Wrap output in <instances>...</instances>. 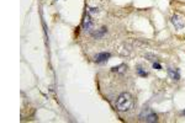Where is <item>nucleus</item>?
<instances>
[{
    "mask_svg": "<svg viewBox=\"0 0 185 123\" xmlns=\"http://www.w3.org/2000/svg\"><path fill=\"white\" fill-rule=\"evenodd\" d=\"M105 33H106V27H101L100 30L96 31V32L94 33V37H95V38H100V37L104 36Z\"/></svg>",
    "mask_w": 185,
    "mask_h": 123,
    "instance_id": "obj_7",
    "label": "nucleus"
},
{
    "mask_svg": "<svg viewBox=\"0 0 185 123\" xmlns=\"http://www.w3.org/2000/svg\"><path fill=\"white\" fill-rule=\"evenodd\" d=\"M110 57H111L110 53H108V52H103V53H98V54L94 57V59H95L96 63H105Z\"/></svg>",
    "mask_w": 185,
    "mask_h": 123,
    "instance_id": "obj_5",
    "label": "nucleus"
},
{
    "mask_svg": "<svg viewBox=\"0 0 185 123\" xmlns=\"http://www.w3.org/2000/svg\"><path fill=\"white\" fill-rule=\"evenodd\" d=\"M153 68H154V69H158V70H160V69H162V65H160L158 62H154V63H153Z\"/></svg>",
    "mask_w": 185,
    "mask_h": 123,
    "instance_id": "obj_11",
    "label": "nucleus"
},
{
    "mask_svg": "<svg viewBox=\"0 0 185 123\" xmlns=\"http://www.w3.org/2000/svg\"><path fill=\"white\" fill-rule=\"evenodd\" d=\"M140 118H141V121H145V122H157L158 121V116L150 108H145L142 111V113L140 115Z\"/></svg>",
    "mask_w": 185,
    "mask_h": 123,
    "instance_id": "obj_2",
    "label": "nucleus"
},
{
    "mask_svg": "<svg viewBox=\"0 0 185 123\" xmlns=\"http://www.w3.org/2000/svg\"><path fill=\"white\" fill-rule=\"evenodd\" d=\"M146 58H148V61H150V62H157V58L154 57V56H152V54H146Z\"/></svg>",
    "mask_w": 185,
    "mask_h": 123,
    "instance_id": "obj_10",
    "label": "nucleus"
},
{
    "mask_svg": "<svg viewBox=\"0 0 185 123\" xmlns=\"http://www.w3.org/2000/svg\"><path fill=\"white\" fill-rule=\"evenodd\" d=\"M172 24L174 25V27H175L177 30H183L185 27L184 17L180 16V15H178V14H175V15L172 16Z\"/></svg>",
    "mask_w": 185,
    "mask_h": 123,
    "instance_id": "obj_3",
    "label": "nucleus"
},
{
    "mask_svg": "<svg viewBox=\"0 0 185 123\" xmlns=\"http://www.w3.org/2000/svg\"><path fill=\"white\" fill-rule=\"evenodd\" d=\"M99 12V9L98 7H89V10H88V14L91 16V15H96Z\"/></svg>",
    "mask_w": 185,
    "mask_h": 123,
    "instance_id": "obj_8",
    "label": "nucleus"
},
{
    "mask_svg": "<svg viewBox=\"0 0 185 123\" xmlns=\"http://www.w3.org/2000/svg\"><path fill=\"white\" fill-rule=\"evenodd\" d=\"M184 115H185V111H184Z\"/></svg>",
    "mask_w": 185,
    "mask_h": 123,
    "instance_id": "obj_12",
    "label": "nucleus"
},
{
    "mask_svg": "<svg viewBox=\"0 0 185 123\" xmlns=\"http://www.w3.org/2000/svg\"><path fill=\"white\" fill-rule=\"evenodd\" d=\"M133 107V97L130 92H122L116 100V108L120 112H127Z\"/></svg>",
    "mask_w": 185,
    "mask_h": 123,
    "instance_id": "obj_1",
    "label": "nucleus"
},
{
    "mask_svg": "<svg viewBox=\"0 0 185 123\" xmlns=\"http://www.w3.org/2000/svg\"><path fill=\"white\" fill-rule=\"evenodd\" d=\"M81 27L85 32H90L94 27V20L91 19V16L89 14H86L83 19V22H81Z\"/></svg>",
    "mask_w": 185,
    "mask_h": 123,
    "instance_id": "obj_4",
    "label": "nucleus"
},
{
    "mask_svg": "<svg viewBox=\"0 0 185 123\" xmlns=\"http://www.w3.org/2000/svg\"><path fill=\"white\" fill-rule=\"evenodd\" d=\"M168 74H169V76H170L173 80H175V81L180 79V73H179L178 69H168Z\"/></svg>",
    "mask_w": 185,
    "mask_h": 123,
    "instance_id": "obj_6",
    "label": "nucleus"
},
{
    "mask_svg": "<svg viewBox=\"0 0 185 123\" xmlns=\"http://www.w3.org/2000/svg\"><path fill=\"white\" fill-rule=\"evenodd\" d=\"M137 73H138V75H141V76H143V78H146L148 75L147 71H143L142 69H137Z\"/></svg>",
    "mask_w": 185,
    "mask_h": 123,
    "instance_id": "obj_9",
    "label": "nucleus"
}]
</instances>
